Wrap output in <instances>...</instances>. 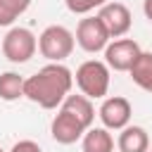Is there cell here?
Returning <instances> with one entry per match:
<instances>
[{
  "label": "cell",
  "mask_w": 152,
  "mask_h": 152,
  "mask_svg": "<svg viewBox=\"0 0 152 152\" xmlns=\"http://www.w3.org/2000/svg\"><path fill=\"white\" fill-rule=\"evenodd\" d=\"M74 36H76L78 48L86 50V52H90V55H95V52H100V50H104L109 45V31L104 28V24L100 21L97 14L81 19Z\"/></svg>",
  "instance_id": "5"
},
{
  "label": "cell",
  "mask_w": 152,
  "mask_h": 152,
  "mask_svg": "<svg viewBox=\"0 0 152 152\" xmlns=\"http://www.w3.org/2000/svg\"><path fill=\"white\" fill-rule=\"evenodd\" d=\"M128 74L138 88H142L145 93H152V52H140L133 66L128 69Z\"/></svg>",
  "instance_id": "13"
},
{
  "label": "cell",
  "mask_w": 152,
  "mask_h": 152,
  "mask_svg": "<svg viewBox=\"0 0 152 152\" xmlns=\"http://www.w3.org/2000/svg\"><path fill=\"white\" fill-rule=\"evenodd\" d=\"M142 12H145V17L152 21V0H142Z\"/></svg>",
  "instance_id": "18"
},
{
  "label": "cell",
  "mask_w": 152,
  "mask_h": 152,
  "mask_svg": "<svg viewBox=\"0 0 152 152\" xmlns=\"http://www.w3.org/2000/svg\"><path fill=\"white\" fill-rule=\"evenodd\" d=\"M24 83H26V78L19 76L17 71H2L0 74V100L14 102V100L24 97Z\"/></svg>",
  "instance_id": "14"
},
{
  "label": "cell",
  "mask_w": 152,
  "mask_h": 152,
  "mask_svg": "<svg viewBox=\"0 0 152 152\" xmlns=\"http://www.w3.org/2000/svg\"><path fill=\"white\" fill-rule=\"evenodd\" d=\"M28 7L31 0H0V26H12Z\"/></svg>",
  "instance_id": "15"
},
{
  "label": "cell",
  "mask_w": 152,
  "mask_h": 152,
  "mask_svg": "<svg viewBox=\"0 0 152 152\" xmlns=\"http://www.w3.org/2000/svg\"><path fill=\"white\" fill-rule=\"evenodd\" d=\"M81 150L83 152H114V138L109 128H88L81 138Z\"/></svg>",
  "instance_id": "12"
},
{
  "label": "cell",
  "mask_w": 152,
  "mask_h": 152,
  "mask_svg": "<svg viewBox=\"0 0 152 152\" xmlns=\"http://www.w3.org/2000/svg\"><path fill=\"white\" fill-rule=\"evenodd\" d=\"M59 107L66 109V112H71V114H74L83 126H88V128H90L93 121H95V107H93V100L86 97L83 93H81V95H71V93H69Z\"/></svg>",
  "instance_id": "11"
},
{
  "label": "cell",
  "mask_w": 152,
  "mask_h": 152,
  "mask_svg": "<svg viewBox=\"0 0 152 152\" xmlns=\"http://www.w3.org/2000/svg\"><path fill=\"white\" fill-rule=\"evenodd\" d=\"M147 152H152V150H147Z\"/></svg>",
  "instance_id": "20"
},
{
  "label": "cell",
  "mask_w": 152,
  "mask_h": 152,
  "mask_svg": "<svg viewBox=\"0 0 152 152\" xmlns=\"http://www.w3.org/2000/svg\"><path fill=\"white\" fill-rule=\"evenodd\" d=\"M38 50V38L31 28L24 26H12L5 38H2V55L12 64H24L28 62Z\"/></svg>",
  "instance_id": "4"
},
{
  "label": "cell",
  "mask_w": 152,
  "mask_h": 152,
  "mask_svg": "<svg viewBox=\"0 0 152 152\" xmlns=\"http://www.w3.org/2000/svg\"><path fill=\"white\" fill-rule=\"evenodd\" d=\"M97 17L104 24V28L109 31V38H121L133 26V14H131V10L124 2H107V5H102Z\"/></svg>",
  "instance_id": "8"
},
{
  "label": "cell",
  "mask_w": 152,
  "mask_h": 152,
  "mask_svg": "<svg viewBox=\"0 0 152 152\" xmlns=\"http://www.w3.org/2000/svg\"><path fill=\"white\" fill-rule=\"evenodd\" d=\"M0 152H5V150H2V147H0Z\"/></svg>",
  "instance_id": "19"
},
{
  "label": "cell",
  "mask_w": 152,
  "mask_h": 152,
  "mask_svg": "<svg viewBox=\"0 0 152 152\" xmlns=\"http://www.w3.org/2000/svg\"><path fill=\"white\" fill-rule=\"evenodd\" d=\"M116 147H119V152H147L150 150V135L142 126L128 124L126 128H121Z\"/></svg>",
  "instance_id": "10"
},
{
  "label": "cell",
  "mask_w": 152,
  "mask_h": 152,
  "mask_svg": "<svg viewBox=\"0 0 152 152\" xmlns=\"http://www.w3.org/2000/svg\"><path fill=\"white\" fill-rule=\"evenodd\" d=\"M86 131H88V126H83L71 112H66V109H62V107H59L57 116H55L52 124H50V135H52V140L59 142V145H74L76 140L83 138Z\"/></svg>",
  "instance_id": "9"
},
{
  "label": "cell",
  "mask_w": 152,
  "mask_h": 152,
  "mask_svg": "<svg viewBox=\"0 0 152 152\" xmlns=\"http://www.w3.org/2000/svg\"><path fill=\"white\" fill-rule=\"evenodd\" d=\"M97 116L102 121L104 128L109 131H121L131 124V116H133V107L126 97L121 95H112V97H104L100 109H97Z\"/></svg>",
  "instance_id": "6"
},
{
  "label": "cell",
  "mask_w": 152,
  "mask_h": 152,
  "mask_svg": "<svg viewBox=\"0 0 152 152\" xmlns=\"http://www.w3.org/2000/svg\"><path fill=\"white\" fill-rule=\"evenodd\" d=\"M71 86H74L71 69H66L62 62H50L26 78L24 97L43 109H57L71 93Z\"/></svg>",
  "instance_id": "1"
},
{
  "label": "cell",
  "mask_w": 152,
  "mask_h": 152,
  "mask_svg": "<svg viewBox=\"0 0 152 152\" xmlns=\"http://www.w3.org/2000/svg\"><path fill=\"white\" fill-rule=\"evenodd\" d=\"M10 152H43V150H40V145L36 140H19V142L12 145Z\"/></svg>",
  "instance_id": "17"
},
{
  "label": "cell",
  "mask_w": 152,
  "mask_h": 152,
  "mask_svg": "<svg viewBox=\"0 0 152 152\" xmlns=\"http://www.w3.org/2000/svg\"><path fill=\"white\" fill-rule=\"evenodd\" d=\"M140 52L142 50L133 38H116L104 48V62L114 71H128Z\"/></svg>",
  "instance_id": "7"
},
{
  "label": "cell",
  "mask_w": 152,
  "mask_h": 152,
  "mask_svg": "<svg viewBox=\"0 0 152 152\" xmlns=\"http://www.w3.org/2000/svg\"><path fill=\"white\" fill-rule=\"evenodd\" d=\"M109 0H64L66 10L71 14H88L93 10H100L102 5H107Z\"/></svg>",
  "instance_id": "16"
},
{
  "label": "cell",
  "mask_w": 152,
  "mask_h": 152,
  "mask_svg": "<svg viewBox=\"0 0 152 152\" xmlns=\"http://www.w3.org/2000/svg\"><path fill=\"white\" fill-rule=\"evenodd\" d=\"M74 45H76V36L59 24L43 28V33L38 36V52L48 62H64L74 52Z\"/></svg>",
  "instance_id": "3"
},
{
  "label": "cell",
  "mask_w": 152,
  "mask_h": 152,
  "mask_svg": "<svg viewBox=\"0 0 152 152\" xmlns=\"http://www.w3.org/2000/svg\"><path fill=\"white\" fill-rule=\"evenodd\" d=\"M109 66L107 62H100V59H88L83 62L76 74H74V83L78 86V90L90 97V100H102L109 90Z\"/></svg>",
  "instance_id": "2"
}]
</instances>
